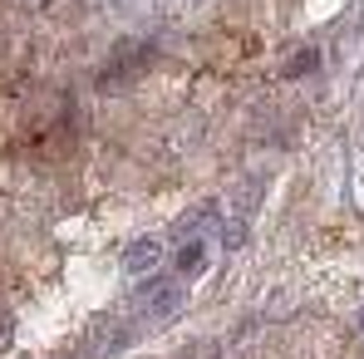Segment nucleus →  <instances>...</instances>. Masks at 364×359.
<instances>
[{"label":"nucleus","instance_id":"1","mask_svg":"<svg viewBox=\"0 0 364 359\" xmlns=\"http://www.w3.org/2000/svg\"><path fill=\"white\" fill-rule=\"evenodd\" d=\"M153 266H158V241H138L128 251V271L138 276V271H153Z\"/></svg>","mask_w":364,"mask_h":359}]
</instances>
